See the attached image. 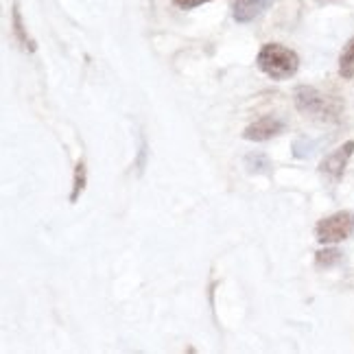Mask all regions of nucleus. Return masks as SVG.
<instances>
[{
  "label": "nucleus",
  "instance_id": "1",
  "mask_svg": "<svg viewBox=\"0 0 354 354\" xmlns=\"http://www.w3.org/2000/svg\"><path fill=\"white\" fill-rule=\"evenodd\" d=\"M256 64L267 77L276 81H284V79H291L297 73L299 57L295 50L282 44H265L261 53H258Z\"/></svg>",
  "mask_w": 354,
  "mask_h": 354
},
{
  "label": "nucleus",
  "instance_id": "2",
  "mask_svg": "<svg viewBox=\"0 0 354 354\" xmlns=\"http://www.w3.org/2000/svg\"><path fill=\"white\" fill-rule=\"evenodd\" d=\"M295 107L315 120H337L342 114V101L310 86H299L295 90Z\"/></svg>",
  "mask_w": 354,
  "mask_h": 354
},
{
  "label": "nucleus",
  "instance_id": "3",
  "mask_svg": "<svg viewBox=\"0 0 354 354\" xmlns=\"http://www.w3.org/2000/svg\"><path fill=\"white\" fill-rule=\"evenodd\" d=\"M352 232V216L350 212H335L330 216L322 219L315 227L317 241L322 245H335L342 243L350 236Z\"/></svg>",
  "mask_w": 354,
  "mask_h": 354
},
{
  "label": "nucleus",
  "instance_id": "4",
  "mask_svg": "<svg viewBox=\"0 0 354 354\" xmlns=\"http://www.w3.org/2000/svg\"><path fill=\"white\" fill-rule=\"evenodd\" d=\"M354 153V140L344 142L342 147H337L333 153H328L319 165V173L330 182H339L344 177V171L348 167V160Z\"/></svg>",
  "mask_w": 354,
  "mask_h": 354
},
{
  "label": "nucleus",
  "instance_id": "5",
  "mask_svg": "<svg viewBox=\"0 0 354 354\" xmlns=\"http://www.w3.org/2000/svg\"><path fill=\"white\" fill-rule=\"evenodd\" d=\"M284 120L276 118V116H263L258 118L256 122H252L250 127H245L243 131V138L245 140H252V142H265L280 136L284 131Z\"/></svg>",
  "mask_w": 354,
  "mask_h": 354
},
{
  "label": "nucleus",
  "instance_id": "6",
  "mask_svg": "<svg viewBox=\"0 0 354 354\" xmlns=\"http://www.w3.org/2000/svg\"><path fill=\"white\" fill-rule=\"evenodd\" d=\"M267 7V0H232V16L236 22L245 24L261 16Z\"/></svg>",
  "mask_w": 354,
  "mask_h": 354
},
{
  "label": "nucleus",
  "instance_id": "7",
  "mask_svg": "<svg viewBox=\"0 0 354 354\" xmlns=\"http://www.w3.org/2000/svg\"><path fill=\"white\" fill-rule=\"evenodd\" d=\"M11 29H13V35H16V39H18L20 46L24 50H29V53L37 50L35 39L29 35V31H26V26H24V20H22V13H20V5L18 3H13V9H11Z\"/></svg>",
  "mask_w": 354,
  "mask_h": 354
},
{
  "label": "nucleus",
  "instance_id": "8",
  "mask_svg": "<svg viewBox=\"0 0 354 354\" xmlns=\"http://www.w3.org/2000/svg\"><path fill=\"white\" fill-rule=\"evenodd\" d=\"M339 75L344 79H354V37L344 46L339 55Z\"/></svg>",
  "mask_w": 354,
  "mask_h": 354
},
{
  "label": "nucleus",
  "instance_id": "9",
  "mask_svg": "<svg viewBox=\"0 0 354 354\" xmlns=\"http://www.w3.org/2000/svg\"><path fill=\"white\" fill-rule=\"evenodd\" d=\"M86 188V162L79 160L75 167V180H73V193H71V203H75L79 199V195L84 193Z\"/></svg>",
  "mask_w": 354,
  "mask_h": 354
},
{
  "label": "nucleus",
  "instance_id": "10",
  "mask_svg": "<svg viewBox=\"0 0 354 354\" xmlns=\"http://www.w3.org/2000/svg\"><path fill=\"white\" fill-rule=\"evenodd\" d=\"M339 261H342V252L335 250V248H326V250H319L315 254V263L322 269H328V267L337 265Z\"/></svg>",
  "mask_w": 354,
  "mask_h": 354
},
{
  "label": "nucleus",
  "instance_id": "11",
  "mask_svg": "<svg viewBox=\"0 0 354 354\" xmlns=\"http://www.w3.org/2000/svg\"><path fill=\"white\" fill-rule=\"evenodd\" d=\"M203 3H210V0H173V5H177L180 9H195Z\"/></svg>",
  "mask_w": 354,
  "mask_h": 354
},
{
  "label": "nucleus",
  "instance_id": "12",
  "mask_svg": "<svg viewBox=\"0 0 354 354\" xmlns=\"http://www.w3.org/2000/svg\"><path fill=\"white\" fill-rule=\"evenodd\" d=\"M322 3H328V0H322Z\"/></svg>",
  "mask_w": 354,
  "mask_h": 354
}]
</instances>
